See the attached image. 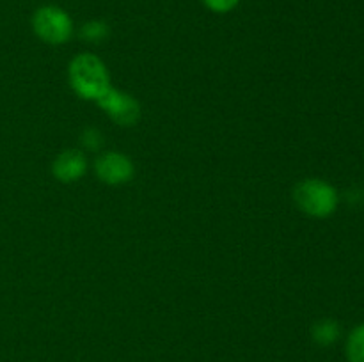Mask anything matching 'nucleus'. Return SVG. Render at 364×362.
<instances>
[{
  "mask_svg": "<svg viewBox=\"0 0 364 362\" xmlns=\"http://www.w3.org/2000/svg\"><path fill=\"white\" fill-rule=\"evenodd\" d=\"M73 91L84 99H98L110 87L109 71L95 53H78L68 67Z\"/></svg>",
  "mask_w": 364,
  "mask_h": 362,
  "instance_id": "obj_1",
  "label": "nucleus"
},
{
  "mask_svg": "<svg viewBox=\"0 0 364 362\" xmlns=\"http://www.w3.org/2000/svg\"><path fill=\"white\" fill-rule=\"evenodd\" d=\"M294 201L306 215L315 216V219H327L336 212L340 195L336 188L327 181L308 177L297 183L294 190Z\"/></svg>",
  "mask_w": 364,
  "mask_h": 362,
  "instance_id": "obj_2",
  "label": "nucleus"
},
{
  "mask_svg": "<svg viewBox=\"0 0 364 362\" xmlns=\"http://www.w3.org/2000/svg\"><path fill=\"white\" fill-rule=\"evenodd\" d=\"M32 31L48 45H64L73 35V20L59 6H41L32 14Z\"/></svg>",
  "mask_w": 364,
  "mask_h": 362,
  "instance_id": "obj_3",
  "label": "nucleus"
},
{
  "mask_svg": "<svg viewBox=\"0 0 364 362\" xmlns=\"http://www.w3.org/2000/svg\"><path fill=\"white\" fill-rule=\"evenodd\" d=\"M96 103L119 126H132L141 117V105L137 99L119 89H114L112 85L96 99Z\"/></svg>",
  "mask_w": 364,
  "mask_h": 362,
  "instance_id": "obj_4",
  "label": "nucleus"
},
{
  "mask_svg": "<svg viewBox=\"0 0 364 362\" xmlns=\"http://www.w3.org/2000/svg\"><path fill=\"white\" fill-rule=\"evenodd\" d=\"M95 172L103 183L107 185H123L134 177V163L127 155L117 151L103 153L96 158Z\"/></svg>",
  "mask_w": 364,
  "mask_h": 362,
  "instance_id": "obj_5",
  "label": "nucleus"
},
{
  "mask_svg": "<svg viewBox=\"0 0 364 362\" xmlns=\"http://www.w3.org/2000/svg\"><path fill=\"white\" fill-rule=\"evenodd\" d=\"M87 170V160L78 149L63 151L52 163V172L63 183H73Z\"/></svg>",
  "mask_w": 364,
  "mask_h": 362,
  "instance_id": "obj_6",
  "label": "nucleus"
},
{
  "mask_svg": "<svg viewBox=\"0 0 364 362\" xmlns=\"http://www.w3.org/2000/svg\"><path fill=\"white\" fill-rule=\"evenodd\" d=\"M338 337H340V325L334 319H320L313 327V339L322 346L336 343Z\"/></svg>",
  "mask_w": 364,
  "mask_h": 362,
  "instance_id": "obj_7",
  "label": "nucleus"
},
{
  "mask_svg": "<svg viewBox=\"0 0 364 362\" xmlns=\"http://www.w3.org/2000/svg\"><path fill=\"white\" fill-rule=\"evenodd\" d=\"M348 362H364V323L355 327L347 339Z\"/></svg>",
  "mask_w": 364,
  "mask_h": 362,
  "instance_id": "obj_8",
  "label": "nucleus"
},
{
  "mask_svg": "<svg viewBox=\"0 0 364 362\" xmlns=\"http://www.w3.org/2000/svg\"><path fill=\"white\" fill-rule=\"evenodd\" d=\"M80 35L85 41L98 43L109 35V25L102 20H91L84 23V27L80 28Z\"/></svg>",
  "mask_w": 364,
  "mask_h": 362,
  "instance_id": "obj_9",
  "label": "nucleus"
},
{
  "mask_svg": "<svg viewBox=\"0 0 364 362\" xmlns=\"http://www.w3.org/2000/svg\"><path fill=\"white\" fill-rule=\"evenodd\" d=\"M203 4H205L206 9L223 14V13H230V11H233L235 7L240 4V0H203Z\"/></svg>",
  "mask_w": 364,
  "mask_h": 362,
  "instance_id": "obj_10",
  "label": "nucleus"
},
{
  "mask_svg": "<svg viewBox=\"0 0 364 362\" xmlns=\"http://www.w3.org/2000/svg\"><path fill=\"white\" fill-rule=\"evenodd\" d=\"M82 142H84L85 148L98 149L102 146V133L96 130H85L82 135Z\"/></svg>",
  "mask_w": 364,
  "mask_h": 362,
  "instance_id": "obj_11",
  "label": "nucleus"
}]
</instances>
